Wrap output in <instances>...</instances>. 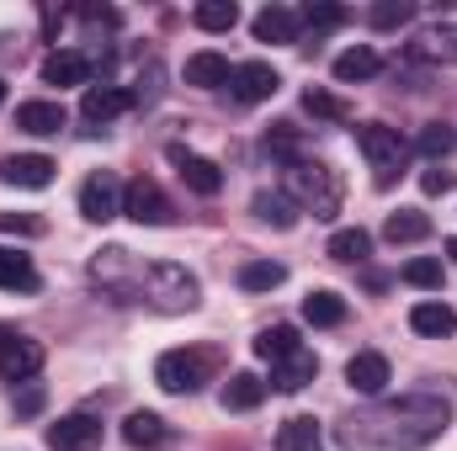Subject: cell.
<instances>
[{"label": "cell", "mask_w": 457, "mask_h": 451, "mask_svg": "<svg viewBox=\"0 0 457 451\" xmlns=\"http://www.w3.org/2000/svg\"><path fill=\"white\" fill-rule=\"evenodd\" d=\"M330 70H336L341 86H356V80H372L383 70V59H378V48H345V53H336Z\"/></svg>", "instance_id": "cell-24"}, {"label": "cell", "mask_w": 457, "mask_h": 451, "mask_svg": "<svg viewBox=\"0 0 457 451\" xmlns=\"http://www.w3.org/2000/svg\"><path fill=\"white\" fill-rule=\"evenodd\" d=\"M410 16H415V5H410V0H383V5H372V11H367V21H372L378 32H394V27H404Z\"/></svg>", "instance_id": "cell-37"}, {"label": "cell", "mask_w": 457, "mask_h": 451, "mask_svg": "<svg viewBox=\"0 0 457 451\" xmlns=\"http://www.w3.org/2000/svg\"><path fill=\"white\" fill-rule=\"evenodd\" d=\"M122 213L133 218V224H144V228H165V224H176V208H170V197L149 181V176H138V181H128L122 186Z\"/></svg>", "instance_id": "cell-7"}, {"label": "cell", "mask_w": 457, "mask_h": 451, "mask_svg": "<svg viewBox=\"0 0 457 451\" xmlns=\"http://www.w3.org/2000/svg\"><path fill=\"white\" fill-rule=\"evenodd\" d=\"M250 213H255L261 224H271V228H293V224H298V208H293L282 192H255Z\"/></svg>", "instance_id": "cell-30"}, {"label": "cell", "mask_w": 457, "mask_h": 451, "mask_svg": "<svg viewBox=\"0 0 457 451\" xmlns=\"http://www.w3.org/2000/svg\"><path fill=\"white\" fill-rule=\"evenodd\" d=\"M117 213H122V181H117L112 170L86 176V186H80V218H91V224H112Z\"/></svg>", "instance_id": "cell-9"}, {"label": "cell", "mask_w": 457, "mask_h": 451, "mask_svg": "<svg viewBox=\"0 0 457 451\" xmlns=\"http://www.w3.org/2000/svg\"><path fill=\"white\" fill-rule=\"evenodd\" d=\"M345 382H351L356 393L378 398V393L394 382V366H388V356H378V350H356V356L345 361Z\"/></svg>", "instance_id": "cell-14"}, {"label": "cell", "mask_w": 457, "mask_h": 451, "mask_svg": "<svg viewBox=\"0 0 457 451\" xmlns=\"http://www.w3.org/2000/svg\"><path fill=\"white\" fill-rule=\"evenodd\" d=\"M415 53H426V59H447L457 64V21H442V27H431L420 43H415Z\"/></svg>", "instance_id": "cell-34"}, {"label": "cell", "mask_w": 457, "mask_h": 451, "mask_svg": "<svg viewBox=\"0 0 457 451\" xmlns=\"http://www.w3.org/2000/svg\"><path fill=\"white\" fill-rule=\"evenodd\" d=\"M453 186H457L453 170H426V176H420V192H426V197H447Z\"/></svg>", "instance_id": "cell-42"}, {"label": "cell", "mask_w": 457, "mask_h": 451, "mask_svg": "<svg viewBox=\"0 0 457 451\" xmlns=\"http://www.w3.org/2000/svg\"><path fill=\"white\" fill-rule=\"evenodd\" d=\"M122 441L133 451H160V447H170V425L160 414H149V409H133L122 420Z\"/></svg>", "instance_id": "cell-18"}, {"label": "cell", "mask_w": 457, "mask_h": 451, "mask_svg": "<svg viewBox=\"0 0 457 451\" xmlns=\"http://www.w3.org/2000/svg\"><path fill=\"white\" fill-rule=\"evenodd\" d=\"M192 21H197L203 32H228V27L239 21V5H234V0H203V5L192 11Z\"/></svg>", "instance_id": "cell-35"}, {"label": "cell", "mask_w": 457, "mask_h": 451, "mask_svg": "<svg viewBox=\"0 0 457 451\" xmlns=\"http://www.w3.org/2000/svg\"><path fill=\"white\" fill-rule=\"evenodd\" d=\"M447 425H453V404L442 393H404L361 414H345L336 425V441L345 451H420L436 436H447Z\"/></svg>", "instance_id": "cell-1"}, {"label": "cell", "mask_w": 457, "mask_h": 451, "mask_svg": "<svg viewBox=\"0 0 457 451\" xmlns=\"http://www.w3.org/2000/svg\"><path fill=\"white\" fill-rule=\"evenodd\" d=\"M43 361H48L43 340H32V335L0 340V377H5V382H32V377L43 372Z\"/></svg>", "instance_id": "cell-10"}, {"label": "cell", "mask_w": 457, "mask_h": 451, "mask_svg": "<svg viewBox=\"0 0 457 451\" xmlns=\"http://www.w3.org/2000/svg\"><path fill=\"white\" fill-rule=\"evenodd\" d=\"M298 345H303V340H298L293 324H271V330L255 335V356H261V361H282V356H293Z\"/></svg>", "instance_id": "cell-31"}, {"label": "cell", "mask_w": 457, "mask_h": 451, "mask_svg": "<svg viewBox=\"0 0 457 451\" xmlns=\"http://www.w3.org/2000/svg\"><path fill=\"white\" fill-rule=\"evenodd\" d=\"M43 441L54 451H96L102 447V420H91V414H64L59 425L43 430Z\"/></svg>", "instance_id": "cell-13"}, {"label": "cell", "mask_w": 457, "mask_h": 451, "mask_svg": "<svg viewBox=\"0 0 457 451\" xmlns=\"http://www.w3.org/2000/svg\"><path fill=\"white\" fill-rule=\"evenodd\" d=\"M447 255H453V266H457V239H447Z\"/></svg>", "instance_id": "cell-44"}, {"label": "cell", "mask_w": 457, "mask_h": 451, "mask_svg": "<svg viewBox=\"0 0 457 451\" xmlns=\"http://www.w3.org/2000/svg\"><path fill=\"white\" fill-rule=\"evenodd\" d=\"M367 250H372V234H367V228H336V234H330V244H325V255H330V260H341V266H361V260H367Z\"/></svg>", "instance_id": "cell-27"}, {"label": "cell", "mask_w": 457, "mask_h": 451, "mask_svg": "<svg viewBox=\"0 0 457 451\" xmlns=\"http://www.w3.org/2000/svg\"><path fill=\"white\" fill-rule=\"evenodd\" d=\"M165 160L176 165V176H181L197 197H219V192H224V170H219L213 160H203V154H192V149H181V144H170Z\"/></svg>", "instance_id": "cell-11"}, {"label": "cell", "mask_w": 457, "mask_h": 451, "mask_svg": "<svg viewBox=\"0 0 457 451\" xmlns=\"http://www.w3.org/2000/svg\"><path fill=\"white\" fill-rule=\"evenodd\" d=\"M404 282H410V287H426V292H436V287H442V260H431V255L410 260V266H404Z\"/></svg>", "instance_id": "cell-39"}, {"label": "cell", "mask_w": 457, "mask_h": 451, "mask_svg": "<svg viewBox=\"0 0 457 451\" xmlns=\"http://www.w3.org/2000/svg\"><path fill=\"white\" fill-rule=\"evenodd\" d=\"M282 197L298 208V213H314V218H336L341 213V176L325 165V160H293L282 165Z\"/></svg>", "instance_id": "cell-2"}, {"label": "cell", "mask_w": 457, "mask_h": 451, "mask_svg": "<svg viewBox=\"0 0 457 451\" xmlns=\"http://www.w3.org/2000/svg\"><path fill=\"white\" fill-rule=\"evenodd\" d=\"M128 107H133V91H122V86H86V96H80V117H86L91 133H102Z\"/></svg>", "instance_id": "cell-12"}, {"label": "cell", "mask_w": 457, "mask_h": 451, "mask_svg": "<svg viewBox=\"0 0 457 451\" xmlns=\"http://www.w3.org/2000/svg\"><path fill=\"white\" fill-rule=\"evenodd\" d=\"M37 409H43V388L32 382V388H21V393H16V414L27 420V414H37Z\"/></svg>", "instance_id": "cell-43"}, {"label": "cell", "mask_w": 457, "mask_h": 451, "mask_svg": "<svg viewBox=\"0 0 457 451\" xmlns=\"http://www.w3.org/2000/svg\"><path fill=\"white\" fill-rule=\"evenodd\" d=\"M298 16H303V27H341L345 5H325V0H320V5H303Z\"/></svg>", "instance_id": "cell-41"}, {"label": "cell", "mask_w": 457, "mask_h": 451, "mask_svg": "<svg viewBox=\"0 0 457 451\" xmlns=\"http://www.w3.org/2000/svg\"><path fill=\"white\" fill-rule=\"evenodd\" d=\"M54 160L48 154H5L0 160V181L5 186H27V192H43L48 181H54Z\"/></svg>", "instance_id": "cell-15"}, {"label": "cell", "mask_w": 457, "mask_h": 451, "mask_svg": "<svg viewBox=\"0 0 457 451\" xmlns=\"http://www.w3.org/2000/svg\"><path fill=\"white\" fill-rule=\"evenodd\" d=\"M277 451H325V430H320V420L293 414V420L277 430Z\"/></svg>", "instance_id": "cell-23"}, {"label": "cell", "mask_w": 457, "mask_h": 451, "mask_svg": "<svg viewBox=\"0 0 457 451\" xmlns=\"http://www.w3.org/2000/svg\"><path fill=\"white\" fill-rule=\"evenodd\" d=\"M287 282V271L277 266V260H250V266H239V287L245 292H271V287H282Z\"/></svg>", "instance_id": "cell-33"}, {"label": "cell", "mask_w": 457, "mask_h": 451, "mask_svg": "<svg viewBox=\"0 0 457 451\" xmlns=\"http://www.w3.org/2000/svg\"><path fill=\"white\" fill-rule=\"evenodd\" d=\"M228 91H234V102H245V107H261V102H271V96L282 91V75H277L266 59H245V64H234V80H228Z\"/></svg>", "instance_id": "cell-8"}, {"label": "cell", "mask_w": 457, "mask_h": 451, "mask_svg": "<svg viewBox=\"0 0 457 451\" xmlns=\"http://www.w3.org/2000/svg\"><path fill=\"white\" fill-rule=\"evenodd\" d=\"M303 319H309V324H320V330H336V324L345 319V298H341V292H330V287L309 292V298H303Z\"/></svg>", "instance_id": "cell-29"}, {"label": "cell", "mask_w": 457, "mask_h": 451, "mask_svg": "<svg viewBox=\"0 0 457 451\" xmlns=\"http://www.w3.org/2000/svg\"><path fill=\"white\" fill-rule=\"evenodd\" d=\"M303 112L320 117V122H351V107H345L336 91H320V86H309V91H303Z\"/></svg>", "instance_id": "cell-32"}, {"label": "cell", "mask_w": 457, "mask_h": 451, "mask_svg": "<svg viewBox=\"0 0 457 451\" xmlns=\"http://www.w3.org/2000/svg\"><path fill=\"white\" fill-rule=\"evenodd\" d=\"M410 330L415 335H431V340H447L457 330V314L447 303H415L410 308Z\"/></svg>", "instance_id": "cell-25"}, {"label": "cell", "mask_w": 457, "mask_h": 451, "mask_svg": "<svg viewBox=\"0 0 457 451\" xmlns=\"http://www.w3.org/2000/svg\"><path fill=\"white\" fill-rule=\"evenodd\" d=\"M314 377H320V356H314L309 345H298L293 356L271 361V388H277V393H298V388H309Z\"/></svg>", "instance_id": "cell-16"}, {"label": "cell", "mask_w": 457, "mask_h": 451, "mask_svg": "<svg viewBox=\"0 0 457 451\" xmlns=\"http://www.w3.org/2000/svg\"><path fill=\"white\" fill-rule=\"evenodd\" d=\"M64 122H70V117H64L59 102H21V107H16V127L32 133V138H48V133H59Z\"/></svg>", "instance_id": "cell-21"}, {"label": "cell", "mask_w": 457, "mask_h": 451, "mask_svg": "<svg viewBox=\"0 0 457 451\" xmlns=\"http://www.w3.org/2000/svg\"><path fill=\"white\" fill-rule=\"evenodd\" d=\"M457 149V133L447 127V122H426L420 127V154H431V160H447Z\"/></svg>", "instance_id": "cell-36"}, {"label": "cell", "mask_w": 457, "mask_h": 451, "mask_svg": "<svg viewBox=\"0 0 457 451\" xmlns=\"http://www.w3.org/2000/svg\"><path fill=\"white\" fill-rule=\"evenodd\" d=\"M426 234H431V218L415 213V208H399V213H388V224H383V239H388V244H420Z\"/></svg>", "instance_id": "cell-28"}, {"label": "cell", "mask_w": 457, "mask_h": 451, "mask_svg": "<svg viewBox=\"0 0 457 451\" xmlns=\"http://www.w3.org/2000/svg\"><path fill=\"white\" fill-rule=\"evenodd\" d=\"M133 303H149V308H160V314H192V308L203 303V287H197V276H192L187 266L154 260V266H144Z\"/></svg>", "instance_id": "cell-3"}, {"label": "cell", "mask_w": 457, "mask_h": 451, "mask_svg": "<svg viewBox=\"0 0 457 451\" xmlns=\"http://www.w3.org/2000/svg\"><path fill=\"white\" fill-rule=\"evenodd\" d=\"M261 398H266V382H261L255 372H234L224 382V393H219V404H224L228 414H250Z\"/></svg>", "instance_id": "cell-22"}, {"label": "cell", "mask_w": 457, "mask_h": 451, "mask_svg": "<svg viewBox=\"0 0 457 451\" xmlns=\"http://www.w3.org/2000/svg\"><path fill=\"white\" fill-rule=\"evenodd\" d=\"M266 154H277L282 165L298 160V133H293V122H277V127L266 133Z\"/></svg>", "instance_id": "cell-38"}, {"label": "cell", "mask_w": 457, "mask_h": 451, "mask_svg": "<svg viewBox=\"0 0 457 451\" xmlns=\"http://www.w3.org/2000/svg\"><path fill=\"white\" fill-rule=\"evenodd\" d=\"M0 287L5 292H37V266L21 250H0Z\"/></svg>", "instance_id": "cell-26"}, {"label": "cell", "mask_w": 457, "mask_h": 451, "mask_svg": "<svg viewBox=\"0 0 457 451\" xmlns=\"http://www.w3.org/2000/svg\"><path fill=\"white\" fill-rule=\"evenodd\" d=\"M255 43H298V32H303V16L293 11V5H266L255 21Z\"/></svg>", "instance_id": "cell-19"}, {"label": "cell", "mask_w": 457, "mask_h": 451, "mask_svg": "<svg viewBox=\"0 0 457 451\" xmlns=\"http://www.w3.org/2000/svg\"><path fill=\"white\" fill-rule=\"evenodd\" d=\"M234 80V70H228L224 53H213V48H203V53H192L187 59V86H197V91H219Z\"/></svg>", "instance_id": "cell-20"}, {"label": "cell", "mask_w": 457, "mask_h": 451, "mask_svg": "<svg viewBox=\"0 0 457 451\" xmlns=\"http://www.w3.org/2000/svg\"><path fill=\"white\" fill-rule=\"evenodd\" d=\"M356 149L367 154V165H372V181H378V186H394V176H399V170H404V160H410V149H404L399 127H383V122H361V127H356Z\"/></svg>", "instance_id": "cell-5"}, {"label": "cell", "mask_w": 457, "mask_h": 451, "mask_svg": "<svg viewBox=\"0 0 457 451\" xmlns=\"http://www.w3.org/2000/svg\"><path fill=\"white\" fill-rule=\"evenodd\" d=\"M0 102H5V86H0Z\"/></svg>", "instance_id": "cell-45"}, {"label": "cell", "mask_w": 457, "mask_h": 451, "mask_svg": "<svg viewBox=\"0 0 457 451\" xmlns=\"http://www.w3.org/2000/svg\"><path fill=\"white\" fill-rule=\"evenodd\" d=\"M0 234L37 239V234H48V218H37V213H0Z\"/></svg>", "instance_id": "cell-40"}, {"label": "cell", "mask_w": 457, "mask_h": 451, "mask_svg": "<svg viewBox=\"0 0 457 451\" xmlns=\"http://www.w3.org/2000/svg\"><path fill=\"white\" fill-rule=\"evenodd\" d=\"M91 53H80V48H54L48 59H43V86H86L91 80Z\"/></svg>", "instance_id": "cell-17"}, {"label": "cell", "mask_w": 457, "mask_h": 451, "mask_svg": "<svg viewBox=\"0 0 457 451\" xmlns=\"http://www.w3.org/2000/svg\"><path fill=\"white\" fill-rule=\"evenodd\" d=\"M138 276H144V260L138 255H128L122 244H112V250H102L96 260H91V282L102 287V292H112V298H138Z\"/></svg>", "instance_id": "cell-6"}, {"label": "cell", "mask_w": 457, "mask_h": 451, "mask_svg": "<svg viewBox=\"0 0 457 451\" xmlns=\"http://www.w3.org/2000/svg\"><path fill=\"white\" fill-rule=\"evenodd\" d=\"M213 372H219V350H203V345H192V350L181 345L154 361V382L165 393H197L203 382H213Z\"/></svg>", "instance_id": "cell-4"}]
</instances>
